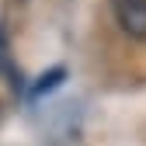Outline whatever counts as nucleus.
I'll return each mask as SVG.
<instances>
[{
  "instance_id": "1",
  "label": "nucleus",
  "mask_w": 146,
  "mask_h": 146,
  "mask_svg": "<svg viewBox=\"0 0 146 146\" xmlns=\"http://www.w3.org/2000/svg\"><path fill=\"white\" fill-rule=\"evenodd\" d=\"M115 21L132 42H146V0H111Z\"/></svg>"
},
{
  "instance_id": "2",
  "label": "nucleus",
  "mask_w": 146,
  "mask_h": 146,
  "mask_svg": "<svg viewBox=\"0 0 146 146\" xmlns=\"http://www.w3.org/2000/svg\"><path fill=\"white\" fill-rule=\"evenodd\" d=\"M63 77H66V70H49L45 77L31 87V94H35V98H38V94H49L52 87H59V84H63Z\"/></svg>"
}]
</instances>
